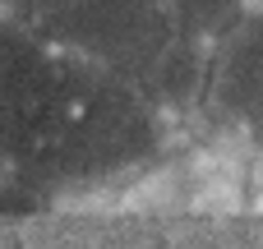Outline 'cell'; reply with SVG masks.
Here are the masks:
<instances>
[{
	"mask_svg": "<svg viewBox=\"0 0 263 249\" xmlns=\"http://www.w3.org/2000/svg\"><path fill=\"white\" fill-rule=\"evenodd\" d=\"M162 143V111L134 79L51 46L5 18L0 51V148L9 185L46 199L148 162Z\"/></svg>",
	"mask_w": 263,
	"mask_h": 249,
	"instance_id": "cell-1",
	"label": "cell"
},
{
	"mask_svg": "<svg viewBox=\"0 0 263 249\" xmlns=\"http://www.w3.org/2000/svg\"><path fill=\"white\" fill-rule=\"evenodd\" d=\"M37 37H46L60 51H74L120 79H143L162 51L180 37L166 0H79L69 9H55L37 23H28Z\"/></svg>",
	"mask_w": 263,
	"mask_h": 249,
	"instance_id": "cell-2",
	"label": "cell"
},
{
	"mask_svg": "<svg viewBox=\"0 0 263 249\" xmlns=\"http://www.w3.org/2000/svg\"><path fill=\"white\" fill-rule=\"evenodd\" d=\"M208 106L240 129H263V14L259 9L213 51Z\"/></svg>",
	"mask_w": 263,
	"mask_h": 249,
	"instance_id": "cell-3",
	"label": "cell"
},
{
	"mask_svg": "<svg viewBox=\"0 0 263 249\" xmlns=\"http://www.w3.org/2000/svg\"><path fill=\"white\" fill-rule=\"evenodd\" d=\"M208 74H213V51L176 37L162 51V60L139 79V88L166 116V111H190L194 102H208Z\"/></svg>",
	"mask_w": 263,
	"mask_h": 249,
	"instance_id": "cell-4",
	"label": "cell"
},
{
	"mask_svg": "<svg viewBox=\"0 0 263 249\" xmlns=\"http://www.w3.org/2000/svg\"><path fill=\"white\" fill-rule=\"evenodd\" d=\"M166 5H171V18H176V32L185 42L208 46V51H217L254 14L250 0H166Z\"/></svg>",
	"mask_w": 263,
	"mask_h": 249,
	"instance_id": "cell-5",
	"label": "cell"
},
{
	"mask_svg": "<svg viewBox=\"0 0 263 249\" xmlns=\"http://www.w3.org/2000/svg\"><path fill=\"white\" fill-rule=\"evenodd\" d=\"M69 5H79V0H5L9 18H18V23H37V18H46L55 9H69Z\"/></svg>",
	"mask_w": 263,
	"mask_h": 249,
	"instance_id": "cell-6",
	"label": "cell"
}]
</instances>
